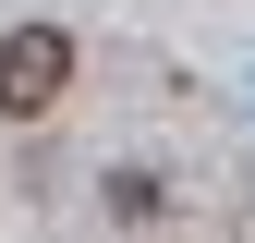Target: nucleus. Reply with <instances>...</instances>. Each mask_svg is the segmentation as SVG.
I'll return each instance as SVG.
<instances>
[{"instance_id":"obj_1","label":"nucleus","mask_w":255,"mask_h":243,"mask_svg":"<svg viewBox=\"0 0 255 243\" xmlns=\"http://www.w3.org/2000/svg\"><path fill=\"white\" fill-rule=\"evenodd\" d=\"M61 85H73V37L61 24H12L0 37V122H49Z\"/></svg>"}]
</instances>
